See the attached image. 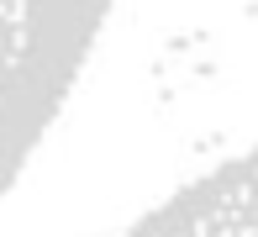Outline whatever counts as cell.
<instances>
[{
  "label": "cell",
  "mask_w": 258,
  "mask_h": 237,
  "mask_svg": "<svg viewBox=\"0 0 258 237\" xmlns=\"http://www.w3.org/2000/svg\"><path fill=\"white\" fill-rule=\"evenodd\" d=\"M126 237H258V148L169 195Z\"/></svg>",
  "instance_id": "7a4b0ae2"
},
{
  "label": "cell",
  "mask_w": 258,
  "mask_h": 237,
  "mask_svg": "<svg viewBox=\"0 0 258 237\" xmlns=\"http://www.w3.org/2000/svg\"><path fill=\"white\" fill-rule=\"evenodd\" d=\"M116 0H0V195L85 74Z\"/></svg>",
  "instance_id": "6da1fadb"
}]
</instances>
